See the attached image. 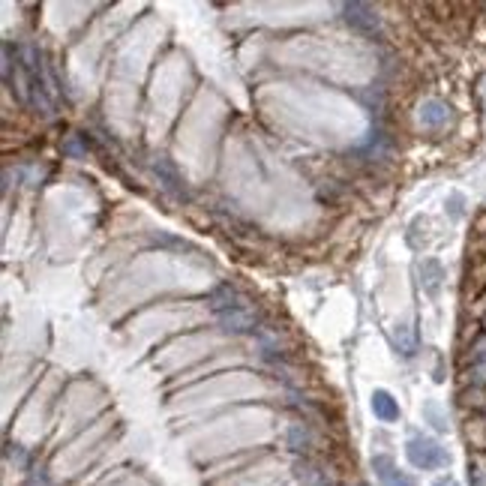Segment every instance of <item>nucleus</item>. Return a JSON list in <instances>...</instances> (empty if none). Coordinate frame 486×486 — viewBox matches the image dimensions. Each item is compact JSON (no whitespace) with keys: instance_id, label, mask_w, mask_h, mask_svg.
Instances as JSON below:
<instances>
[{"instance_id":"nucleus-1","label":"nucleus","mask_w":486,"mask_h":486,"mask_svg":"<svg viewBox=\"0 0 486 486\" xmlns=\"http://www.w3.org/2000/svg\"><path fill=\"white\" fill-rule=\"evenodd\" d=\"M406 456L415 468H423V472H432V468H444L450 463V453L441 448L435 439H426V435H411L406 444Z\"/></svg>"},{"instance_id":"nucleus-2","label":"nucleus","mask_w":486,"mask_h":486,"mask_svg":"<svg viewBox=\"0 0 486 486\" xmlns=\"http://www.w3.org/2000/svg\"><path fill=\"white\" fill-rule=\"evenodd\" d=\"M342 12H345L349 27L357 30V34H375L382 27V19H378V12L369 3H345Z\"/></svg>"},{"instance_id":"nucleus-3","label":"nucleus","mask_w":486,"mask_h":486,"mask_svg":"<svg viewBox=\"0 0 486 486\" xmlns=\"http://www.w3.org/2000/svg\"><path fill=\"white\" fill-rule=\"evenodd\" d=\"M373 468L378 474V481H382V486H417L415 477L399 472L397 465H393L390 456H373Z\"/></svg>"},{"instance_id":"nucleus-4","label":"nucleus","mask_w":486,"mask_h":486,"mask_svg":"<svg viewBox=\"0 0 486 486\" xmlns=\"http://www.w3.org/2000/svg\"><path fill=\"white\" fill-rule=\"evenodd\" d=\"M369 408H373V415L382 420V423H397L399 420V402L393 399L390 390H373V399H369Z\"/></svg>"},{"instance_id":"nucleus-5","label":"nucleus","mask_w":486,"mask_h":486,"mask_svg":"<svg viewBox=\"0 0 486 486\" xmlns=\"http://www.w3.org/2000/svg\"><path fill=\"white\" fill-rule=\"evenodd\" d=\"M448 105L439 102V100H426L420 105V123H423L426 129H441L444 123H448Z\"/></svg>"},{"instance_id":"nucleus-6","label":"nucleus","mask_w":486,"mask_h":486,"mask_svg":"<svg viewBox=\"0 0 486 486\" xmlns=\"http://www.w3.org/2000/svg\"><path fill=\"white\" fill-rule=\"evenodd\" d=\"M423 417L430 420V423H432V426H435V430H439V432H444V430H448V417L441 415V408L435 406V402H426V406H423Z\"/></svg>"},{"instance_id":"nucleus-7","label":"nucleus","mask_w":486,"mask_h":486,"mask_svg":"<svg viewBox=\"0 0 486 486\" xmlns=\"http://www.w3.org/2000/svg\"><path fill=\"white\" fill-rule=\"evenodd\" d=\"M288 439H291V448L294 450H303L309 444V439H307V432H300V426H294L291 432H288Z\"/></svg>"},{"instance_id":"nucleus-8","label":"nucleus","mask_w":486,"mask_h":486,"mask_svg":"<svg viewBox=\"0 0 486 486\" xmlns=\"http://www.w3.org/2000/svg\"><path fill=\"white\" fill-rule=\"evenodd\" d=\"M432 486H459V483L453 481V477H439V481H435Z\"/></svg>"},{"instance_id":"nucleus-9","label":"nucleus","mask_w":486,"mask_h":486,"mask_svg":"<svg viewBox=\"0 0 486 486\" xmlns=\"http://www.w3.org/2000/svg\"><path fill=\"white\" fill-rule=\"evenodd\" d=\"M357 486H366V483H357Z\"/></svg>"}]
</instances>
